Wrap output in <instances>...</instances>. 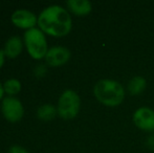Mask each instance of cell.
<instances>
[{
    "label": "cell",
    "mask_w": 154,
    "mask_h": 153,
    "mask_svg": "<svg viewBox=\"0 0 154 153\" xmlns=\"http://www.w3.org/2000/svg\"><path fill=\"white\" fill-rule=\"evenodd\" d=\"M38 25L44 34L60 38L70 33L72 20L64 8L60 5H51L40 13Z\"/></svg>",
    "instance_id": "1"
},
{
    "label": "cell",
    "mask_w": 154,
    "mask_h": 153,
    "mask_svg": "<svg viewBox=\"0 0 154 153\" xmlns=\"http://www.w3.org/2000/svg\"><path fill=\"white\" fill-rule=\"evenodd\" d=\"M93 94L101 104L108 107H116L123 103L125 89L122 84L116 80L103 79L94 85Z\"/></svg>",
    "instance_id": "2"
},
{
    "label": "cell",
    "mask_w": 154,
    "mask_h": 153,
    "mask_svg": "<svg viewBox=\"0 0 154 153\" xmlns=\"http://www.w3.org/2000/svg\"><path fill=\"white\" fill-rule=\"evenodd\" d=\"M24 44L27 49V53L32 59L41 60L45 58L48 48L45 39L44 33L40 29H32L25 32Z\"/></svg>",
    "instance_id": "3"
},
{
    "label": "cell",
    "mask_w": 154,
    "mask_h": 153,
    "mask_svg": "<svg viewBox=\"0 0 154 153\" xmlns=\"http://www.w3.org/2000/svg\"><path fill=\"white\" fill-rule=\"evenodd\" d=\"M81 107V99L75 90L67 89L58 101V115L63 120H72L78 115Z\"/></svg>",
    "instance_id": "4"
},
{
    "label": "cell",
    "mask_w": 154,
    "mask_h": 153,
    "mask_svg": "<svg viewBox=\"0 0 154 153\" xmlns=\"http://www.w3.org/2000/svg\"><path fill=\"white\" fill-rule=\"evenodd\" d=\"M1 111L4 118L12 123L20 121L24 115L22 103L15 96H6L2 100Z\"/></svg>",
    "instance_id": "5"
},
{
    "label": "cell",
    "mask_w": 154,
    "mask_h": 153,
    "mask_svg": "<svg viewBox=\"0 0 154 153\" xmlns=\"http://www.w3.org/2000/svg\"><path fill=\"white\" fill-rule=\"evenodd\" d=\"M133 123L138 129L152 132L154 131V110L149 107H140L133 113Z\"/></svg>",
    "instance_id": "6"
},
{
    "label": "cell",
    "mask_w": 154,
    "mask_h": 153,
    "mask_svg": "<svg viewBox=\"0 0 154 153\" xmlns=\"http://www.w3.org/2000/svg\"><path fill=\"white\" fill-rule=\"evenodd\" d=\"M45 62L51 67H59L64 65L70 59V51L64 46H54L48 49L45 56Z\"/></svg>",
    "instance_id": "7"
},
{
    "label": "cell",
    "mask_w": 154,
    "mask_h": 153,
    "mask_svg": "<svg viewBox=\"0 0 154 153\" xmlns=\"http://www.w3.org/2000/svg\"><path fill=\"white\" fill-rule=\"evenodd\" d=\"M11 20L15 26L29 31V29H35V25L38 23V17L31 11L17 10L12 14Z\"/></svg>",
    "instance_id": "8"
},
{
    "label": "cell",
    "mask_w": 154,
    "mask_h": 153,
    "mask_svg": "<svg viewBox=\"0 0 154 153\" xmlns=\"http://www.w3.org/2000/svg\"><path fill=\"white\" fill-rule=\"evenodd\" d=\"M23 42L21 40V38L18 37V36H14V37H11L5 42L3 51L6 57L11 58V59H15L21 54Z\"/></svg>",
    "instance_id": "9"
},
{
    "label": "cell",
    "mask_w": 154,
    "mask_h": 153,
    "mask_svg": "<svg viewBox=\"0 0 154 153\" xmlns=\"http://www.w3.org/2000/svg\"><path fill=\"white\" fill-rule=\"evenodd\" d=\"M66 5L71 13L77 16H86L92 10V5L88 0H68Z\"/></svg>",
    "instance_id": "10"
},
{
    "label": "cell",
    "mask_w": 154,
    "mask_h": 153,
    "mask_svg": "<svg viewBox=\"0 0 154 153\" xmlns=\"http://www.w3.org/2000/svg\"><path fill=\"white\" fill-rule=\"evenodd\" d=\"M147 86V81L144 77L142 76H135L129 81L127 85V89L131 96H138L140 94Z\"/></svg>",
    "instance_id": "11"
},
{
    "label": "cell",
    "mask_w": 154,
    "mask_h": 153,
    "mask_svg": "<svg viewBox=\"0 0 154 153\" xmlns=\"http://www.w3.org/2000/svg\"><path fill=\"white\" fill-rule=\"evenodd\" d=\"M58 115V109L54 105L44 104L37 109V118L44 122H48L56 118Z\"/></svg>",
    "instance_id": "12"
},
{
    "label": "cell",
    "mask_w": 154,
    "mask_h": 153,
    "mask_svg": "<svg viewBox=\"0 0 154 153\" xmlns=\"http://www.w3.org/2000/svg\"><path fill=\"white\" fill-rule=\"evenodd\" d=\"M3 89L4 92H6L10 96H16L21 91V83L17 79L6 80L3 83Z\"/></svg>",
    "instance_id": "13"
},
{
    "label": "cell",
    "mask_w": 154,
    "mask_h": 153,
    "mask_svg": "<svg viewBox=\"0 0 154 153\" xmlns=\"http://www.w3.org/2000/svg\"><path fill=\"white\" fill-rule=\"evenodd\" d=\"M47 72V66L44 64H39L35 67L34 69V75L36 76V78H43L45 77Z\"/></svg>",
    "instance_id": "14"
},
{
    "label": "cell",
    "mask_w": 154,
    "mask_h": 153,
    "mask_svg": "<svg viewBox=\"0 0 154 153\" xmlns=\"http://www.w3.org/2000/svg\"><path fill=\"white\" fill-rule=\"evenodd\" d=\"M8 153H29V152L26 151V149H24L21 146H13V147L10 148Z\"/></svg>",
    "instance_id": "15"
},
{
    "label": "cell",
    "mask_w": 154,
    "mask_h": 153,
    "mask_svg": "<svg viewBox=\"0 0 154 153\" xmlns=\"http://www.w3.org/2000/svg\"><path fill=\"white\" fill-rule=\"evenodd\" d=\"M146 145L147 147L149 148L150 150H153L154 151V134H151L147 137L146 139Z\"/></svg>",
    "instance_id": "16"
},
{
    "label": "cell",
    "mask_w": 154,
    "mask_h": 153,
    "mask_svg": "<svg viewBox=\"0 0 154 153\" xmlns=\"http://www.w3.org/2000/svg\"><path fill=\"white\" fill-rule=\"evenodd\" d=\"M4 58H5V55H4V51L3 50H1L0 49V68L3 66V64H4Z\"/></svg>",
    "instance_id": "17"
},
{
    "label": "cell",
    "mask_w": 154,
    "mask_h": 153,
    "mask_svg": "<svg viewBox=\"0 0 154 153\" xmlns=\"http://www.w3.org/2000/svg\"><path fill=\"white\" fill-rule=\"evenodd\" d=\"M3 93H4L3 84H1V82H0V100H1V99H2V96H3Z\"/></svg>",
    "instance_id": "18"
}]
</instances>
